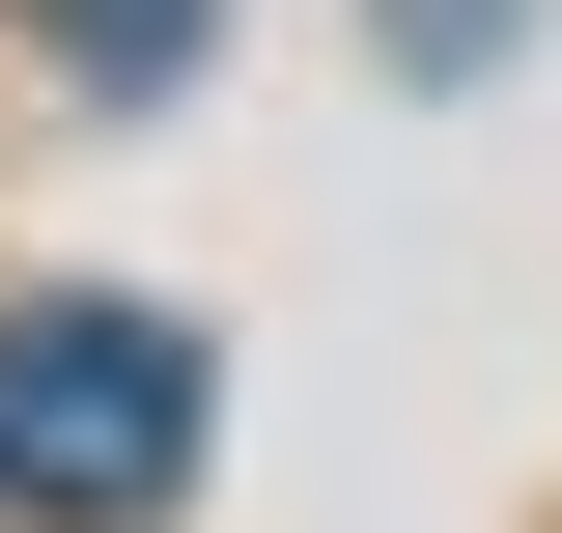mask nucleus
<instances>
[{
  "label": "nucleus",
  "instance_id": "f257e3e1",
  "mask_svg": "<svg viewBox=\"0 0 562 533\" xmlns=\"http://www.w3.org/2000/svg\"><path fill=\"white\" fill-rule=\"evenodd\" d=\"M198 337L113 309V281H29L0 309V506L29 533H169V477H198Z\"/></svg>",
  "mask_w": 562,
  "mask_h": 533
},
{
  "label": "nucleus",
  "instance_id": "f03ea898",
  "mask_svg": "<svg viewBox=\"0 0 562 533\" xmlns=\"http://www.w3.org/2000/svg\"><path fill=\"white\" fill-rule=\"evenodd\" d=\"M198 29L225 0H29V57H85V84H198Z\"/></svg>",
  "mask_w": 562,
  "mask_h": 533
}]
</instances>
